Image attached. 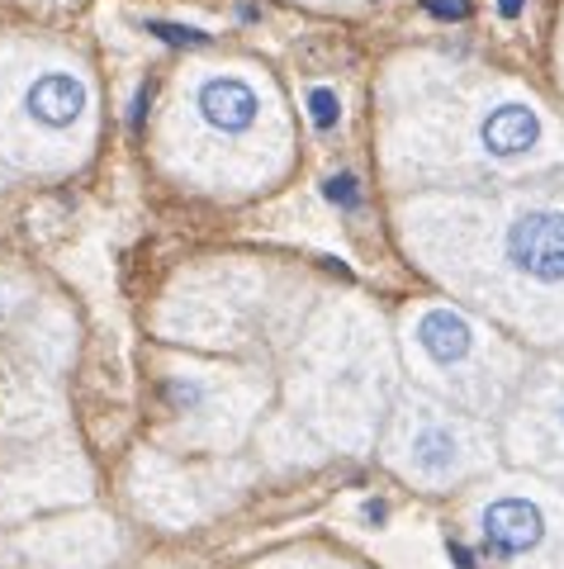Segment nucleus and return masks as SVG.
I'll return each instance as SVG.
<instances>
[{
  "mask_svg": "<svg viewBox=\"0 0 564 569\" xmlns=\"http://www.w3.org/2000/svg\"><path fill=\"white\" fill-rule=\"evenodd\" d=\"M24 104L43 129H67V123H77L85 110V86L72 77V71H43V77L29 86Z\"/></svg>",
  "mask_w": 564,
  "mask_h": 569,
  "instance_id": "0eeeda50",
  "label": "nucleus"
},
{
  "mask_svg": "<svg viewBox=\"0 0 564 569\" xmlns=\"http://www.w3.org/2000/svg\"><path fill=\"white\" fill-rule=\"evenodd\" d=\"M503 271L545 295H564V209H522L498 238Z\"/></svg>",
  "mask_w": 564,
  "mask_h": 569,
  "instance_id": "f03ea898",
  "label": "nucleus"
},
{
  "mask_svg": "<svg viewBox=\"0 0 564 569\" xmlns=\"http://www.w3.org/2000/svg\"><path fill=\"white\" fill-rule=\"evenodd\" d=\"M522 10H526V0H498V14H503V20H517Z\"/></svg>",
  "mask_w": 564,
  "mask_h": 569,
  "instance_id": "ddd939ff",
  "label": "nucleus"
},
{
  "mask_svg": "<svg viewBox=\"0 0 564 569\" xmlns=\"http://www.w3.org/2000/svg\"><path fill=\"white\" fill-rule=\"evenodd\" d=\"M148 33H157L162 43H175V48H209V33L204 29H190V24H162V20H152Z\"/></svg>",
  "mask_w": 564,
  "mask_h": 569,
  "instance_id": "1a4fd4ad",
  "label": "nucleus"
},
{
  "mask_svg": "<svg viewBox=\"0 0 564 569\" xmlns=\"http://www.w3.org/2000/svg\"><path fill=\"white\" fill-rule=\"evenodd\" d=\"M484 152L489 157H498V162H517V157H526L541 142V119L532 104H517V100H507L498 104L489 119H484Z\"/></svg>",
  "mask_w": 564,
  "mask_h": 569,
  "instance_id": "39448f33",
  "label": "nucleus"
},
{
  "mask_svg": "<svg viewBox=\"0 0 564 569\" xmlns=\"http://www.w3.org/2000/svg\"><path fill=\"white\" fill-rule=\"evenodd\" d=\"M541 418H545V427H551V447L564 456V389L551 395V403L541 408Z\"/></svg>",
  "mask_w": 564,
  "mask_h": 569,
  "instance_id": "9b49d317",
  "label": "nucleus"
},
{
  "mask_svg": "<svg viewBox=\"0 0 564 569\" xmlns=\"http://www.w3.org/2000/svg\"><path fill=\"white\" fill-rule=\"evenodd\" d=\"M309 119L319 123V129H338L342 104H338V96H332L328 86H313V91H309Z\"/></svg>",
  "mask_w": 564,
  "mask_h": 569,
  "instance_id": "6e6552de",
  "label": "nucleus"
},
{
  "mask_svg": "<svg viewBox=\"0 0 564 569\" xmlns=\"http://www.w3.org/2000/svg\"><path fill=\"white\" fill-rule=\"evenodd\" d=\"M474 441L470 432L455 418H442V413H422L409 432V470L427 485H455L470 466H474Z\"/></svg>",
  "mask_w": 564,
  "mask_h": 569,
  "instance_id": "7ed1b4c3",
  "label": "nucleus"
},
{
  "mask_svg": "<svg viewBox=\"0 0 564 569\" xmlns=\"http://www.w3.org/2000/svg\"><path fill=\"white\" fill-rule=\"evenodd\" d=\"M256 91L242 77H209L200 86V114L219 133H246L256 123Z\"/></svg>",
  "mask_w": 564,
  "mask_h": 569,
  "instance_id": "423d86ee",
  "label": "nucleus"
},
{
  "mask_svg": "<svg viewBox=\"0 0 564 569\" xmlns=\"http://www.w3.org/2000/svg\"><path fill=\"white\" fill-rule=\"evenodd\" d=\"M474 569H564V503L532 485L489 489L470 518Z\"/></svg>",
  "mask_w": 564,
  "mask_h": 569,
  "instance_id": "f257e3e1",
  "label": "nucleus"
},
{
  "mask_svg": "<svg viewBox=\"0 0 564 569\" xmlns=\"http://www.w3.org/2000/svg\"><path fill=\"white\" fill-rule=\"evenodd\" d=\"M465 0H432V14H442V20H465Z\"/></svg>",
  "mask_w": 564,
  "mask_h": 569,
  "instance_id": "f8f14e48",
  "label": "nucleus"
},
{
  "mask_svg": "<svg viewBox=\"0 0 564 569\" xmlns=\"http://www.w3.org/2000/svg\"><path fill=\"white\" fill-rule=\"evenodd\" d=\"M323 190H328V200H332V204H342V209H356V204H361V186H356V176H351V171L332 176Z\"/></svg>",
  "mask_w": 564,
  "mask_h": 569,
  "instance_id": "9d476101",
  "label": "nucleus"
},
{
  "mask_svg": "<svg viewBox=\"0 0 564 569\" xmlns=\"http://www.w3.org/2000/svg\"><path fill=\"white\" fill-rule=\"evenodd\" d=\"M413 342L436 376H465V370H480L484 361V332L461 309H446V305H436L417 318Z\"/></svg>",
  "mask_w": 564,
  "mask_h": 569,
  "instance_id": "20e7f679",
  "label": "nucleus"
}]
</instances>
